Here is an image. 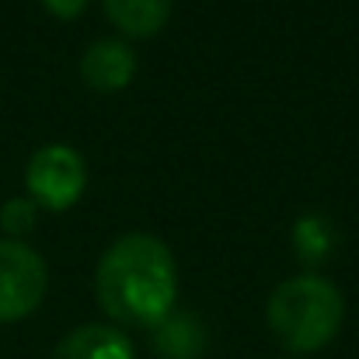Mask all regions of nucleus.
<instances>
[{"instance_id": "6", "label": "nucleus", "mask_w": 359, "mask_h": 359, "mask_svg": "<svg viewBox=\"0 0 359 359\" xmlns=\"http://www.w3.org/2000/svg\"><path fill=\"white\" fill-rule=\"evenodd\" d=\"M53 359H133V346L119 328L84 325L60 339Z\"/></svg>"}, {"instance_id": "8", "label": "nucleus", "mask_w": 359, "mask_h": 359, "mask_svg": "<svg viewBox=\"0 0 359 359\" xmlns=\"http://www.w3.org/2000/svg\"><path fill=\"white\" fill-rule=\"evenodd\" d=\"M157 328H161V332H157V342H154L157 356H164V359H199L206 335H203V328L196 325V318H171V314H168Z\"/></svg>"}, {"instance_id": "7", "label": "nucleus", "mask_w": 359, "mask_h": 359, "mask_svg": "<svg viewBox=\"0 0 359 359\" xmlns=\"http://www.w3.org/2000/svg\"><path fill=\"white\" fill-rule=\"evenodd\" d=\"M105 14L126 35L150 39V35H157L168 25L171 0H105Z\"/></svg>"}, {"instance_id": "10", "label": "nucleus", "mask_w": 359, "mask_h": 359, "mask_svg": "<svg viewBox=\"0 0 359 359\" xmlns=\"http://www.w3.org/2000/svg\"><path fill=\"white\" fill-rule=\"evenodd\" d=\"M42 4H46V11H49V14H56V18H63V21L81 18V14H84V7H88V0H42Z\"/></svg>"}, {"instance_id": "2", "label": "nucleus", "mask_w": 359, "mask_h": 359, "mask_svg": "<svg viewBox=\"0 0 359 359\" xmlns=\"http://www.w3.org/2000/svg\"><path fill=\"white\" fill-rule=\"evenodd\" d=\"M342 293L321 276H293L269 297L265 318L272 335L290 353H314L342 328Z\"/></svg>"}, {"instance_id": "4", "label": "nucleus", "mask_w": 359, "mask_h": 359, "mask_svg": "<svg viewBox=\"0 0 359 359\" xmlns=\"http://www.w3.org/2000/svg\"><path fill=\"white\" fill-rule=\"evenodd\" d=\"M28 192L35 203H42L46 210H70L88 182L84 161L77 150L63 147V143H49L42 150H35V157L28 161L25 171Z\"/></svg>"}, {"instance_id": "1", "label": "nucleus", "mask_w": 359, "mask_h": 359, "mask_svg": "<svg viewBox=\"0 0 359 359\" xmlns=\"http://www.w3.org/2000/svg\"><path fill=\"white\" fill-rule=\"evenodd\" d=\"M102 311L129 328H157L178 293V272L168 244L150 234H126L98 262L95 276Z\"/></svg>"}, {"instance_id": "5", "label": "nucleus", "mask_w": 359, "mask_h": 359, "mask_svg": "<svg viewBox=\"0 0 359 359\" xmlns=\"http://www.w3.org/2000/svg\"><path fill=\"white\" fill-rule=\"evenodd\" d=\"M133 74H136V56L129 53V46H122L116 39L95 42L81 60V77L88 81V88H95L102 95L122 91L133 81Z\"/></svg>"}, {"instance_id": "9", "label": "nucleus", "mask_w": 359, "mask_h": 359, "mask_svg": "<svg viewBox=\"0 0 359 359\" xmlns=\"http://www.w3.org/2000/svg\"><path fill=\"white\" fill-rule=\"evenodd\" d=\"M35 203L32 199H7L4 203V210H0V227L7 231V234H14V238H21V234H28L32 227H35Z\"/></svg>"}, {"instance_id": "3", "label": "nucleus", "mask_w": 359, "mask_h": 359, "mask_svg": "<svg viewBox=\"0 0 359 359\" xmlns=\"http://www.w3.org/2000/svg\"><path fill=\"white\" fill-rule=\"evenodd\" d=\"M46 262L25 241H0V325L28 318L46 297Z\"/></svg>"}]
</instances>
